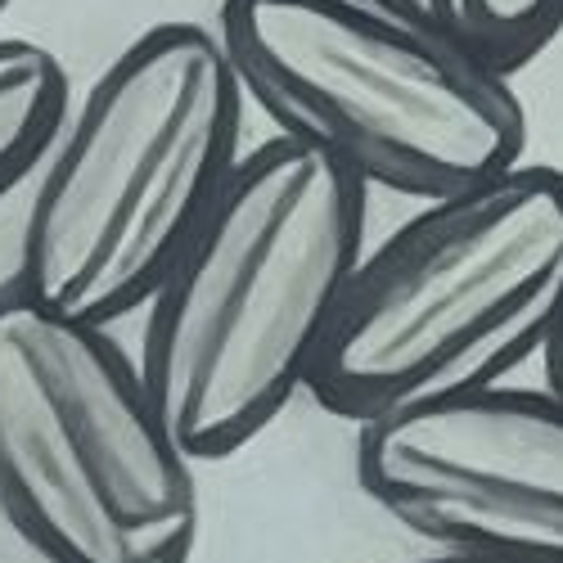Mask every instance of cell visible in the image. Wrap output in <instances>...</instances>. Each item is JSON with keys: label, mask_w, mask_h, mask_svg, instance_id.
I'll return each mask as SVG.
<instances>
[{"label": "cell", "mask_w": 563, "mask_h": 563, "mask_svg": "<svg viewBox=\"0 0 563 563\" xmlns=\"http://www.w3.org/2000/svg\"><path fill=\"white\" fill-rule=\"evenodd\" d=\"M369 190L285 135L262 140L145 307L140 374L176 442L225 460L262 438L334 334L365 257Z\"/></svg>", "instance_id": "cell-1"}, {"label": "cell", "mask_w": 563, "mask_h": 563, "mask_svg": "<svg viewBox=\"0 0 563 563\" xmlns=\"http://www.w3.org/2000/svg\"><path fill=\"white\" fill-rule=\"evenodd\" d=\"M244 90L199 23H154L104 64L45 154L10 285L45 311L118 324L244 163Z\"/></svg>", "instance_id": "cell-2"}, {"label": "cell", "mask_w": 563, "mask_h": 563, "mask_svg": "<svg viewBox=\"0 0 563 563\" xmlns=\"http://www.w3.org/2000/svg\"><path fill=\"white\" fill-rule=\"evenodd\" d=\"M217 36L275 135L365 190L429 203L528 154L514 73L429 0H221Z\"/></svg>", "instance_id": "cell-3"}, {"label": "cell", "mask_w": 563, "mask_h": 563, "mask_svg": "<svg viewBox=\"0 0 563 563\" xmlns=\"http://www.w3.org/2000/svg\"><path fill=\"white\" fill-rule=\"evenodd\" d=\"M563 302V172L514 163L419 203L365 249L311 401L347 424L468 388L509 384L541 361Z\"/></svg>", "instance_id": "cell-4"}, {"label": "cell", "mask_w": 563, "mask_h": 563, "mask_svg": "<svg viewBox=\"0 0 563 563\" xmlns=\"http://www.w3.org/2000/svg\"><path fill=\"white\" fill-rule=\"evenodd\" d=\"M195 464L109 324L0 285V514L45 563H190Z\"/></svg>", "instance_id": "cell-5"}, {"label": "cell", "mask_w": 563, "mask_h": 563, "mask_svg": "<svg viewBox=\"0 0 563 563\" xmlns=\"http://www.w3.org/2000/svg\"><path fill=\"white\" fill-rule=\"evenodd\" d=\"M356 483L433 550L563 563V397L492 384L356 424Z\"/></svg>", "instance_id": "cell-6"}, {"label": "cell", "mask_w": 563, "mask_h": 563, "mask_svg": "<svg viewBox=\"0 0 563 563\" xmlns=\"http://www.w3.org/2000/svg\"><path fill=\"white\" fill-rule=\"evenodd\" d=\"M73 109V81L45 45L0 36V199L36 180Z\"/></svg>", "instance_id": "cell-7"}, {"label": "cell", "mask_w": 563, "mask_h": 563, "mask_svg": "<svg viewBox=\"0 0 563 563\" xmlns=\"http://www.w3.org/2000/svg\"><path fill=\"white\" fill-rule=\"evenodd\" d=\"M429 5L505 73H523L563 32V0H429Z\"/></svg>", "instance_id": "cell-8"}, {"label": "cell", "mask_w": 563, "mask_h": 563, "mask_svg": "<svg viewBox=\"0 0 563 563\" xmlns=\"http://www.w3.org/2000/svg\"><path fill=\"white\" fill-rule=\"evenodd\" d=\"M541 374H545V388H554L563 397V302H559V316H554L550 343L541 352Z\"/></svg>", "instance_id": "cell-9"}, {"label": "cell", "mask_w": 563, "mask_h": 563, "mask_svg": "<svg viewBox=\"0 0 563 563\" xmlns=\"http://www.w3.org/2000/svg\"><path fill=\"white\" fill-rule=\"evenodd\" d=\"M406 563H492V559H468V554H446V550H433L424 559H406Z\"/></svg>", "instance_id": "cell-10"}, {"label": "cell", "mask_w": 563, "mask_h": 563, "mask_svg": "<svg viewBox=\"0 0 563 563\" xmlns=\"http://www.w3.org/2000/svg\"><path fill=\"white\" fill-rule=\"evenodd\" d=\"M10 5H14V0H0V14H5V10H10Z\"/></svg>", "instance_id": "cell-11"}]
</instances>
